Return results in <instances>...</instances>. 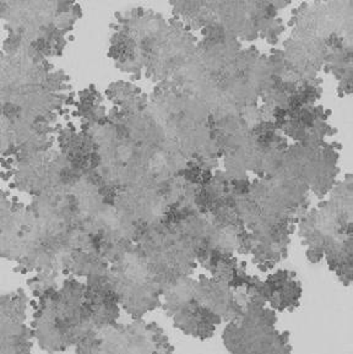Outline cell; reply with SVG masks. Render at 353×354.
Returning a JSON list of instances; mask_svg holds the SVG:
<instances>
[{"label":"cell","instance_id":"obj_1","mask_svg":"<svg viewBox=\"0 0 353 354\" xmlns=\"http://www.w3.org/2000/svg\"><path fill=\"white\" fill-rule=\"evenodd\" d=\"M294 276L296 274L289 271L270 274L262 283V295L265 303H270L278 310H292L298 306L302 288Z\"/></svg>","mask_w":353,"mask_h":354}]
</instances>
